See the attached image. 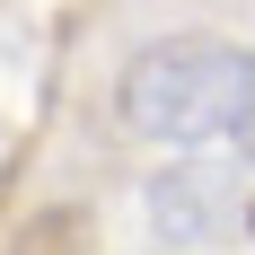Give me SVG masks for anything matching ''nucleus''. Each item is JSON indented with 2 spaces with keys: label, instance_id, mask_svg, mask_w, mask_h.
I'll return each mask as SVG.
<instances>
[{
  "label": "nucleus",
  "instance_id": "obj_1",
  "mask_svg": "<svg viewBox=\"0 0 255 255\" xmlns=\"http://www.w3.org/2000/svg\"><path fill=\"white\" fill-rule=\"evenodd\" d=\"M115 115H124V132H141L158 150L255 141V53L220 44V35L141 44L124 62V79H115Z\"/></svg>",
  "mask_w": 255,
  "mask_h": 255
},
{
  "label": "nucleus",
  "instance_id": "obj_2",
  "mask_svg": "<svg viewBox=\"0 0 255 255\" xmlns=\"http://www.w3.org/2000/svg\"><path fill=\"white\" fill-rule=\"evenodd\" d=\"M247 229H255V211H247Z\"/></svg>",
  "mask_w": 255,
  "mask_h": 255
},
{
  "label": "nucleus",
  "instance_id": "obj_3",
  "mask_svg": "<svg viewBox=\"0 0 255 255\" xmlns=\"http://www.w3.org/2000/svg\"><path fill=\"white\" fill-rule=\"evenodd\" d=\"M247 150H255V141H247Z\"/></svg>",
  "mask_w": 255,
  "mask_h": 255
}]
</instances>
